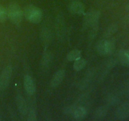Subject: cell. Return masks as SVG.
Here are the masks:
<instances>
[{
    "label": "cell",
    "instance_id": "12",
    "mask_svg": "<svg viewBox=\"0 0 129 121\" xmlns=\"http://www.w3.org/2000/svg\"><path fill=\"white\" fill-rule=\"evenodd\" d=\"M118 59L122 65L129 66V49L120 50L118 53Z\"/></svg>",
    "mask_w": 129,
    "mask_h": 121
},
{
    "label": "cell",
    "instance_id": "11",
    "mask_svg": "<svg viewBox=\"0 0 129 121\" xmlns=\"http://www.w3.org/2000/svg\"><path fill=\"white\" fill-rule=\"evenodd\" d=\"M72 115L76 120H82L86 117L87 115V111L84 107H79L73 108L71 113Z\"/></svg>",
    "mask_w": 129,
    "mask_h": 121
},
{
    "label": "cell",
    "instance_id": "18",
    "mask_svg": "<svg viewBox=\"0 0 129 121\" xmlns=\"http://www.w3.org/2000/svg\"><path fill=\"white\" fill-rule=\"evenodd\" d=\"M117 29H118V26H117V25H112L108 27V28L106 31V36H110V35L115 34L117 32Z\"/></svg>",
    "mask_w": 129,
    "mask_h": 121
},
{
    "label": "cell",
    "instance_id": "19",
    "mask_svg": "<svg viewBox=\"0 0 129 121\" xmlns=\"http://www.w3.org/2000/svg\"><path fill=\"white\" fill-rule=\"evenodd\" d=\"M126 9H127V10H128V11H129V4L127 6V7H126Z\"/></svg>",
    "mask_w": 129,
    "mask_h": 121
},
{
    "label": "cell",
    "instance_id": "9",
    "mask_svg": "<svg viewBox=\"0 0 129 121\" xmlns=\"http://www.w3.org/2000/svg\"><path fill=\"white\" fill-rule=\"evenodd\" d=\"M69 10L73 14L78 15H83L84 12V5L80 1H75L70 4Z\"/></svg>",
    "mask_w": 129,
    "mask_h": 121
},
{
    "label": "cell",
    "instance_id": "6",
    "mask_svg": "<svg viewBox=\"0 0 129 121\" xmlns=\"http://www.w3.org/2000/svg\"><path fill=\"white\" fill-rule=\"evenodd\" d=\"M115 118L117 120H123L129 117V101L122 103L115 112Z\"/></svg>",
    "mask_w": 129,
    "mask_h": 121
},
{
    "label": "cell",
    "instance_id": "2",
    "mask_svg": "<svg viewBox=\"0 0 129 121\" xmlns=\"http://www.w3.org/2000/svg\"><path fill=\"white\" fill-rule=\"evenodd\" d=\"M100 16V12L98 10H92L87 13L84 16V24L86 26L92 29L91 30L90 35H92L93 37L95 36L96 35Z\"/></svg>",
    "mask_w": 129,
    "mask_h": 121
},
{
    "label": "cell",
    "instance_id": "16",
    "mask_svg": "<svg viewBox=\"0 0 129 121\" xmlns=\"http://www.w3.org/2000/svg\"><path fill=\"white\" fill-rule=\"evenodd\" d=\"M26 118L28 120L30 121H35L37 120V114L34 108H30L28 110L27 114H26Z\"/></svg>",
    "mask_w": 129,
    "mask_h": 121
},
{
    "label": "cell",
    "instance_id": "7",
    "mask_svg": "<svg viewBox=\"0 0 129 121\" xmlns=\"http://www.w3.org/2000/svg\"><path fill=\"white\" fill-rule=\"evenodd\" d=\"M24 87L28 95H33L36 90L35 83L30 75H26L24 78Z\"/></svg>",
    "mask_w": 129,
    "mask_h": 121
},
{
    "label": "cell",
    "instance_id": "13",
    "mask_svg": "<svg viewBox=\"0 0 129 121\" xmlns=\"http://www.w3.org/2000/svg\"><path fill=\"white\" fill-rule=\"evenodd\" d=\"M107 112H108V108L105 106L99 107L96 110L95 112L93 115V118L96 120H100L105 117L107 115Z\"/></svg>",
    "mask_w": 129,
    "mask_h": 121
},
{
    "label": "cell",
    "instance_id": "8",
    "mask_svg": "<svg viewBox=\"0 0 129 121\" xmlns=\"http://www.w3.org/2000/svg\"><path fill=\"white\" fill-rule=\"evenodd\" d=\"M16 105L21 117H26L28 108L25 99L21 96L18 95L16 97Z\"/></svg>",
    "mask_w": 129,
    "mask_h": 121
},
{
    "label": "cell",
    "instance_id": "17",
    "mask_svg": "<svg viewBox=\"0 0 129 121\" xmlns=\"http://www.w3.org/2000/svg\"><path fill=\"white\" fill-rule=\"evenodd\" d=\"M7 11L6 9L3 6H0V23H3L6 21L7 19Z\"/></svg>",
    "mask_w": 129,
    "mask_h": 121
},
{
    "label": "cell",
    "instance_id": "20",
    "mask_svg": "<svg viewBox=\"0 0 129 121\" xmlns=\"http://www.w3.org/2000/svg\"><path fill=\"white\" fill-rule=\"evenodd\" d=\"M127 87H128V88H129V81L128 82H127Z\"/></svg>",
    "mask_w": 129,
    "mask_h": 121
},
{
    "label": "cell",
    "instance_id": "14",
    "mask_svg": "<svg viewBox=\"0 0 129 121\" xmlns=\"http://www.w3.org/2000/svg\"><path fill=\"white\" fill-rule=\"evenodd\" d=\"M81 52L78 49H74L67 54L66 58L69 61H73L81 58Z\"/></svg>",
    "mask_w": 129,
    "mask_h": 121
},
{
    "label": "cell",
    "instance_id": "10",
    "mask_svg": "<svg viewBox=\"0 0 129 121\" xmlns=\"http://www.w3.org/2000/svg\"><path fill=\"white\" fill-rule=\"evenodd\" d=\"M65 76V71L64 70H59L53 76L50 82V86L52 88L58 86L61 83Z\"/></svg>",
    "mask_w": 129,
    "mask_h": 121
},
{
    "label": "cell",
    "instance_id": "21",
    "mask_svg": "<svg viewBox=\"0 0 129 121\" xmlns=\"http://www.w3.org/2000/svg\"><path fill=\"white\" fill-rule=\"evenodd\" d=\"M127 95H128V96L129 97V88L128 89V90H127Z\"/></svg>",
    "mask_w": 129,
    "mask_h": 121
},
{
    "label": "cell",
    "instance_id": "15",
    "mask_svg": "<svg viewBox=\"0 0 129 121\" xmlns=\"http://www.w3.org/2000/svg\"><path fill=\"white\" fill-rule=\"evenodd\" d=\"M86 63L87 62L85 59L79 58V59H77L74 61V64H73V68H74V70L77 71H80L86 66Z\"/></svg>",
    "mask_w": 129,
    "mask_h": 121
},
{
    "label": "cell",
    "instance_id": "5",
    "mask_svg": "<svg viewBox=\"0 0 129 121\" xmlns=\"http://www.w3.org/2000/svg\"><path fill=\"white\" fill-rule=\"evenodd\" d=\"M114 49V43L110 40H103L97 45V51L102 55L111 54Z\"/></svg>",
    "mask_w": 129,
    "mask_h": 121
},
{
    "label": "cell",
    "instance_id": "4",
    "mask_svg": "<svg viewBox=\"0 0 129 121\" xmlns=\"http://www.w3.org/2000/svg\"><path fill=\"white\" fill-rule=\"evenodd\" d=\"M12 75V68L8 66L3 70L0 75V89L4 90L6 89L10 84Z\"/></svg>",
    "mask_w": 129,
    "mask_h": 121
},
{
    "label": "cell",
    "instance_id": "3",
    "mask_svg": "<svg viewBox=\"0 0 129 121\" xmlns=\"http://www.w3.org/2000/svg\"><path fill=\"white\" fill-rule=\"evenodd\" d=\"M7 16L9 20L14 24H19L22 20L23 10L16 3H11L8 6Z\"/></svg>",
    "mask_w": 129,
    "mask_h": 121
},
{
    "label": "cell",
    "instance_id": "1",
    "mask_svg": "<svg viewBox=\"0 0 129 121\" xmlns=\"http://www.w3.org/2000/svg\"><path fill=\"white\" fill-rule=\"evenodd\" d=\"M23 14L28 21L33 23H39L42 18V11L34 5H28L23 10Z\"/></svg>",
    "mask_w": 129,
    "mask_h": 121
}]
</instances>
